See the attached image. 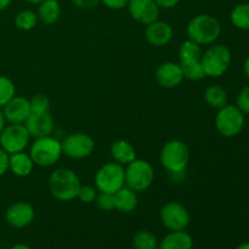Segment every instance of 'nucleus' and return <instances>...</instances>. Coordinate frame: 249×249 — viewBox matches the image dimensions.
I'll list each match as a JSON object with an SVG mask.
<instances>
[{"label":"nucleus","mask_w":249,"mask_h":249,"mask_svg":"<svg viewBox=\"0 0 249 249\" xmlns=\"http://www.w3.org/2000/svg\"><path fill=\"white\" fill-rule=\"evenodd\" d=\"M82 185L79 177L70 168H58L49 177V191L53 198L61 202H70L77 198Z\"/></svg>","instance_id":"f257e3e1"},{"label":"nucleus","mask_w":249,"mask_h":249,"mask_svg":"<svg viewBox=\"0 0 249 249\" xmlns=\"http://www.w3.org/2000/svg\"><path fill=\"white\" fill-rule=\"evenodd\" d=\"M189 39L199 45H212L221 36V24L215 16L199 14L192 17L186 27Z\"/></svg>","instance_id":"f03ea898"},{"label":"nucleus","mask_w":249,"mask_h":249,"mask_svg":"<svg viewBox=\"0 0 249 249\" xmlns=\"http://www.w3.org/2000/svg\"><path fill=\"white\" fill-rule=\"evenodd\" d=\"M232 62V53L226 45L212 44L202 53L201 63L207 77L219 78L225 74Z\"/></svg>","instance_id":"7ed1b4c3"},{"label":"nucleus","mask_w":249,"mask_h":249,"mask_svg":"<svg viewBox=\"0 0 249 249\" xmlns=\"http://www.w3.org/2000/svg\"><path fill=\"white\" fill-rule=\"evenodd\" d=\"M160 160L167 172L173 174L185 172L190 163L189 146L179 139L167 141L160 150Z\"/></svg>","instance_id":"20e7f679"},{"label":"nucleus","mask_w":249,"mask_h":249,"mask_svg":"<svg viewBox=\"0 0 249 249\" xmlns=\"http://www.w3.org/2000/svg\"><path fill=\"white\" fill-rule=\"evenodd\" d=\"M29 156L33 160L34 164L38 167H51L58 162L62 152V142L51 135L44 138L34 139L29 146Z\"/></svg>","instance_id":"39448f33"},{"label":"nucleus","mask_w":249,"mask_h":249,"mask_svg":"<svg viewBox=\"0 0 249 249\" xmlns=\"http://www.w3.org/2000/svg\"><path fill=\"white\" fill-rule=\"evenodd\" d=\"M125 186V168L117 162L105 163L95 174V187L99 192L116 194Z\"/></svg>","instance_id":"423d86ee"},{"label":"nucleus","mask_w":249,"mask_h":249,"mask_svg":"<svg viewBox=\"0 0 249 249\" xmlns=\"http://www.w3.org/2000/svg\"><path fill=\"white\" fill-rule=\"evenodd\" d=\"M124 168H125V186L135 191L136 194L146 191L152 186L155 180V169L150 162L136 158Z\"/></svg>","instance_id":"0eeeda50"},{"label":"nucleus","mask_w":249,"mask_h":249,"mask_svg":"<svg viewBox=\"0 0 249 249\" xmlns=\"http://www.w3.org/2000/svg\"><path fill=\"white\" fill-rule=\"evenodd\" d=\"M246 116L236 105H225L218 109L215 116V128L224 138H235L240 135L245 126Z\"/></svg>","instance_id":"6e6552de"},{"label":"nucleus","mask_w":249,"mask_h":249,"mask_svg":"<svg viewBox=\"0 0 249 249\" xmlns=\"http://www.w3.org/2000/svg\"><path fill=\"white\" fill-rule=\"evenodd\" d=\"M31 135L24 124H7L0 133V147L9 155L22 152L31 142Z\"/></svg>","instance_id":"1a4fd4ad"},{"label":"nucleus","mask_w":249,"mask_h":249,"mask_svg":"<svg viewBox=\"0 0 249 249\" xmlns=\"http://www.w3.org/2000/svg\"><path fill=\"white\" fill-rule=\"evenodd\" d=\"M160 220L169 231H184L190 225L191 216L186 207L179 202H168L160 208Z\"/></svg>","instance_id":"9d476101"},{"label":"nucleus","mask_w":249,"mask_h":249,"mask_svg":"<svg viewBox=\"0 0 249 249\" xmlns=\"http://www.w3.org/2000/svg\"><path fill=\"white\" fill-rule=\"evenodd\" d=\"M95 140L85 133H72L62 141V152L71 160H84L92 155Z\"/></svg>","instance_id":"9b49d317"},{"label":"nucleus","mask_w":249,"mask_h":249,"mask_svg":"<svg viewBox=\"0 0 249 249\" xmlns=\"http://www.w3.org/2000/svg\"><path fill=\"white\" fill-rule=\"evenodd\" d=\"M129 15L138 23L147 26L160 18V6L155 0H129Z\"/></svg>","instance_id":"f8f14e48"},{"label":"nucleus","mask_w":249,"mask_h":249,"mask_svg":"<svg viewBox=\"0 0 249 249\" xmlns=\"http://www.w3.org/2000/svg\"><path fill=\"white\" fill-rule=\"evenodd\" d=\"M34 218L36 211L27 202H15L5 212V220L14 229L27 228L33 223Z\"/></svg>","instance_id":"ddd939ff"},{"label":"nucleus","mask_w":249,"mask_h":249,"mask_svg":"<svg viewBox=\"0 0 249 249\" xmlns=\"http://www.w3.org/2000/svg\"><path fill=\"white\" fill-rule=\"evenodd\" d=\"M1 109L7 124H24L31 114V104L29 99L16 95Z\"/></svg>","instance_id":"4468645a"},{"label":"nucleus","mask_w":249,"mask_h":249,"mask_svg":"<svg viewBox=\"0 0 249 249\" xmlns=\"http://www.w3.org/2000/svg\"><path fill=\"white\" fill-rule=\"evenodd\" d=\"M29 135L33 139L44 138V136L51 135L55 126V121L50 111L40 112V113H33L31 112L27 121L24 122Z\"/></svg>","instance_id":"2eb2a0df"},{"label":"nucleus","mask_w":249,"mask_h":249,"mask_svg":"<svg viewBox=\"0 0 249 249\" xmlns=\"http://www.w3.org/2000/svg\"><path fill=\"white\" fill-rule=\"evenodd\" d=\"M155 79L160 87L164 89H174L181 84L185 78L179 63L168 61L158 66L155 73Z\"/></svg>","instance_id":"dca6fc26"},{"label":"nucleus","mask_w":249,"mask_h":249,"mask_svg":"<svg viewBox=\"0 0 249 249\" xmlns=\"http://www.w3.org/2000/svg\"><path fill=\"white\" fill-rule=\"evenodd\" d=\"M174 36V29L172 24L160 18L147 24L145 28V38L148 44L153 46H165L172 41Z\"/></svg>","instance_id":"f3484780"},{"label":"nucleus","mask_w":249,"mask_h":249,"mask_svg":"<svg viewBox=\"0 0 249 249\" xmlns=\"http://www.w3.org/2000/svg\"><path fill=\"white\" fill-rule=\"evenodd\" d=\"M114 209L124 214L133 213L139 204L138 195L135 191L129 189L128 186L122 187L121 190L113 194Z\"/></svg>","instance_id":"a211bd4d"},{"label":"nucleus","mask_w":249,"mask_h":249,"mask_svg":"<svg viewBox=\"0 0 249 249\" xmlns=\"http://www.w3.org/2000/svg\"><path fill=\"white\" fill-rule=\"evenodd\" d=\"M34 164L33 160L29 156V153H27L26 151H22V152L12 153L10 155V167L9 170L14 175L18 178H26L28 175L32 174L33 172Z\"/></svg>","instance_id":"6ab92c4d"},{"label":"nucleus","mask_w":249,"mask_h":249,"mask_svg":"<svg viewBox=\"0 0 249 249\" xmlns=\"http://www.w3.org/2000/svg\"><path fill=\"white\" fill-rule=\"evenodd\" d=\"M109 151H111V156L114 162L119 163L123 167H125L138 158L134 146L124 139L114 141L111 145Z\"/></svg>","instance_id":"aec40b11"},{"label":"nucleus","mask_w":249,"mask_h":249,"mask_svg":"<svg viewBox=\"0 0 249 249\" xmlns=\"http://www.w3.org/2000/svg\"><path fill=\"white\" fill-rule=\"evenodd\" d=\"M160 249H194V240L186 231H170L158 246Z\"/></svg>","instance_id":"412c9836"},{"label":"nucleus","mask_w":249,"mask_h":249,"mask_svg":"<svg viewBox=\"0 0 249 249\" xmlns=\"http://www.w3.org/2000/svg\"><path fill=\"white\" fill-rule=\"evenodd\" d=\"M61 5L57 0H44L43 2L38 5V15L39 21L44 24H53L60 19L61 17Z\"/></svg>","instance_id":"4be33fe9"},{"label":"nucleus","mask_w":249,"mask_h":249,"mask_svg":"<svg viewBox=\"0 0 249 249\" xmlns=\"http://www.w3.org/2000/svg\"><path fill=\"white\" fill-rule=\"evenodd\" d=\"M228 92L220 85H211L204 91V101L212 108H221L228 105Z\"/></svg>","instance_id":"5701e85b"},{"label":"nucleus","mask_w":249,"mask_h":249,"mask_svg":"<svg viewBox=\"0 0 249 249\" xmlns=\"http://www.w3.org/2000/svg\"><path fill=\"white\" fill-rule=\"evenodd\" d=\"M230 21L235 28L249 31V2H240L230 12Z\"/></svg>","instance_id":"b1692460"},{"label":"nucleus","mask_w":249,"mask_h":249,"mask_svg":"<svg viewBox=\"0 0 249 249\" xmlns=\"http://www.w3.org/2000/svg\"><path fill=\"white\" fill-rule=\"evenodd\" d=\"M202 46L197 44L196 41L191 40V39H186L181 45L179 46V62H184V61H196L201 60L202 57Z\"/></svg>","instance_id":"393cba45"},{"label":"nucleus","mask_w":249,"mask_h":249,"mask_svg":"<svg viewBox=\"0 0 249 249\" xmlns=\"http://www.w3.org/2000/svg\"><path fill=\"white\" fill-rule=\"evenodd\" d=\"M38 22L39 18L36 12L29 9L19 11L18 14L15 16L14 19V23L15 26L17 27V29L23 32H29L32 31V29H34L36 27V24H38Z\"/></svg>","instance_id":"a878e982"},{"label":"nucleus","mask_w":249,"mask_h":249,"mask_svg":"<svg viewBox=\"0 0 249 249\" xmlns=\"http://www.w3.org/2000/svg\"><path fill=\"white\" fill-rule=\"evenodd\" d=\"M179 65L181 67L185 79L198 82V80L204 79L207 77L203 67H202L201 60L184 61V62H179Z\"/></svg>","instance_id":"bb28decb"},{"label":"nucleus","mask_w":249,"mask_h":249,"mask_svg":"<svg viewBox=\"0 0 249 249\" xmlns=\"http://www.w3.org/2000/svg\"><path fill=\"white\" fill-rule=\"evenodd\" d=\"M160 242L151 231L140 230L133 238L134 249H158Z\"/></svg>","instance_id":"cd10ccee"},{"label":"nucleus","mask_w":249,"mask_h":249,"mask_svg":"<svg viewBox=\"0 0 249 249\" xmlns=\"http://www.w3.org/2000/svg\"><path fill=\"white\" fill-rule=\"evenodd\" d=\"M16 96V85L6 75H0V108Z\"/></svg>","instance_id":"c85d7f7f"},{"label":"nucleus","mask_w":249,"mask_h":249,"mask_svg":"<svg viewBox=\"0 0 249 249\" xmlns=\"http://www.w3.org/2000/svg\"><path fill=\"white\" fill-rule=\"evenodd\" d=\"M31 104V112L40 113V112L50 111V100L44 94H36L29 99Z\"/></svg>","instance_id":"c756f323"},{"label":"nucleus","mask_w":249,"mask_h":249,"mask_svg":"<svg viewBox=\"0 0 249 249\" xmlns=\"http://www.w3.org/2000/svg\"><path fill=\"white\" fill-rule=\"evenodd\" d=\"M97 197V190L95 186L91 185H80L79 191H78L77 198L79 199L82 203L90 204L95 202Z\"/></svg>","instance_id":"7c9ffc66"},{"label":"nucleus","mask_w":249,"mask_h":249,"mask_svg":"<svg viewBox=\"0 0 249 249\" xmlns=\"http://www.w3.org/2000/svg\"><path fill=\"white\" fill-rule=\"evenodd\" d=\"M97 208L102 212H112L114 209V199L113 195L106 194V192H100L97 194L96 199H95Z\"/></svg>","instance_id":"2f4dec72"},{"label":"nucleus","mask_w":249,"mask_h":249,"mask_svg":"<svg viewBox=\"0 0 249 249\" xmlns=\"http://www.w3.org/2000/svg\"><path fill=\"white\" fill-rule=\"evenodd\" d=\"M236 106L245 116H249V87L240 90L236 97Z\"/></svg>","instance_id":"473e14b6"},{"label":"nucleus","mask_w":249,"mask_h":249,"mask_svg":"<svg viewBox=\"0 0 249 249\" xmlns=\"http://www.w3.org/2000/svg\"><path fill=\"white\" fill-rule=\"evenodd\" d=\"M73 5L80 10L95 9L101 2V0H72Z\"/></svg>","instance_id":"72a5a7b5"},{"label":"nucleus","mask_w":249,"mask_h":249,"mask_svg":"<svg viewBox=\"0 0 249 249\" xmlns=\"http://www.w3.org/2000/svg\"><path fill=\"white\" fill-rule=\"evenodd\" d=\"M10 167V155L5 150L0 147V177L9 172Z\"/></svg>","instance_id":"f704fd0d"},{"label":"nucleus","mask_w":249,"mask_h":249,"mask_svg":"<svg viewBox=\"0 0 249 249\" xmlns=\"http://www.w3.org/2000/svg\"><path fill=\"white\" fill-rule=\"evenodd\" d=\"M101 2L111 10H122L128 6L129 0H101Z\"/></svg>","instance_id":"c9c22d12"},{"label":"nucleus","mask_w":249,"mask_h":249,"mask_svg":"<svg viewBox=\"0 0 249 249\" xmlns=\"http://www.w3.org/2000/svg\"><path fill=\"white\" fill-rule=\"evenodd\" d=\"M157 2V5L160 6V9H173V7L177 6L180 2V0H155Z\"/></svg>","instance_id":"e433bc0d"},{"label":"nucleus","mask_w":249,"mask_h":249,"mask_svg":"<svg viewBox=\"0 0 249 249\" xmlns=\"http://www.w3.org/2000/svg\"><path fill=\"white\" fill-rule=\"evenodd\" d=\"M243 72H245L246 78L249 80V55L245 60V63H243Z\"/></svg>","instance_id":"4c0bfd02"},{"label":"nucleus","mask_w":249,"mask_h":249,"mask_svg":"<svg viewBox=\"0 0 249 249\" xmlns=\"http://www.w3.org/2000/svg\"><path fill=\"white\" fill-rule=\"evenodd\" d=\"M11 1L12 0H0V11L7 9L10 6V4H11Z\"/></svg>","instance_id":"58836bf2"},{"label":"nucleus","mask_w":249,"mask_h":249,"mask_svg":"<svg viewBox=\"0 0 249 249\" xmlns=\"http://www.w3.org/2000/svg\"><path fill=\"white\" fill-rule=\"evenodd\" d=\"M5 125H6V121H5L4 118V114H2V109L0 108V133H1V130L4 129Z\"/></svg>","instance_id":"ea45409f"},{"label":"nucleus","mask_w":249,"mask_h":249,"mask_svg":"<svg viewBox=\"0 0 249 249\" xmlns=\"http://www.w3.org/2000/svg\"><path fill=\"white\" fill-rule=\"evenodd\" d=\"M10 249H32L31 247H28L27 245H23V243H18V245H15L12 246Z\"/></svg>","instance_id":"a19ab883"},{"label":"nucleus","mask_w":249,"mask_h":249,"mask_svg":"<svg viewBox=\"0 0 249 249\" xmlns=\"http://www.w3.org/2000/svg\"><path fill=\"white\" fill-rule=\"evenodd\" d=\"M235 249H249V242H245L241 243L240 246H237Z\"/></svg>","instance_id":"79ce46f5"},{"label":"nucleus","mask_w":249,"mask_h":249,"mask_svg":"<svg viewBox=\"0 0 249 249\" xmlns=\"http://www.w3.org/2000/svg\"><path fill=\"white\" fill-rule=\"evenodd\" d=\"M24 1L29 2V4H32V5H39L40 2H43L44 0H24Z\"/></svg>","instance_id":"37998d69"},{"label":"nucleus","mask_w":249,"mask_h":249,"mask_svg":"<svg viewBox=\"0 0 249 249\" xmlns=\"http://www.w3.org/2000/svg\"><path fill=\"white\" fill-rule=\"evenodd\" d=\"M248 45H249V36H248Z\"/></svg>","instance_id":"c03bdc74"},{"label":"nucleus","mask_w":249,"mask_h":249,"mask_svg":"<svg viewBox=\"0 0 249 249\" xmlns=\"http://www.w3.org/2000/svg\"><path fill=\"white\" fill-rule=\"evenodd\" d=\"M223 1H229V0H223Z\"/></svg>","instance_id":"a18cd8bd"},{"label":"nucleus","mask_w":249,"mask_h":249,"mask_svg":"<svg viewBox=\"0 0 249 249\" xmlns=\"http://www.w3.org/2000/svg\"><path fill=\"white\" fill-rule=\"evenodd\" d=\"M158 249H160V248H158Z\"/></svg>","instance_id":"49530a36"}]
</instances>
